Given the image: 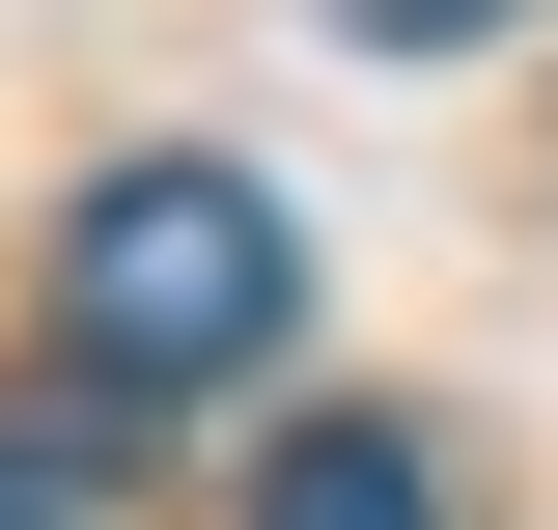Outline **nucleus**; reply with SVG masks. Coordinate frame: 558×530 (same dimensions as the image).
I'll use <instances>...</instances> for the list:
<instances>
[{
	"mask_svg": "<svg viewBox=\"0 0 558 530\" xmlns=\"http://www.w3.org/2000/svg\"><path fill=\"white\" fill-rule=\"evenodd\" d=\"M279 308H307V252H279L252 168H112L57 224V363L84 392H223V363H279Z\"/></svg>",
	"mask_w": 558,
	"mask_h": 530,
	"instance_id": "nucleus-1",
	"label": "nucleus"
},
{
	"mask_svg": "<svg viewBox=\"0 0 558 530\" xmlns=\"http://www.w3.org/2000/svg\"><path fill=\"white\" fill-rule=\"evenodd\" d=\"M0 530H140V392L28 363V392H0Z\"/></svg>",
	"mask_w": 558,
	"mask_h": 530,
	"instance_id": "nucleus-2",
	"label": "nucleus"
},
{
	"mask_svg": "<svg viewBox=\"0 0 558 530\" xmlns=\"http://www.w3.org/2000/svg\"><path fill=\"white\" fill-rule=\"evenodd\" d=\"M252 530H447V447H418V419H307V447L252 474Z\"/></svg>",
	"mask_w": 558,
	"mask_h": 530,
	"instance_id": "nucleus-3",
	"label": "nucleus"
},
{
	"mask_svg": "<svg viewBox=\"0 0 558 530\" xmlns=\"http://www.w3.org/2000/svg\"><path fill=\"white\" fill-rule=\"evenodd\" d=\"M336 28H363V57H475L502 0H336Z\"/></svg>",
	"mask_w": 558,
	"mask_h": 530,
	"instance_id": "nucleus-4",
	"label": "nucleus"
}]
</instances>
